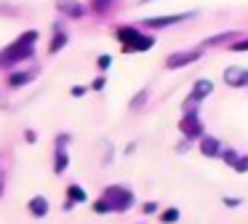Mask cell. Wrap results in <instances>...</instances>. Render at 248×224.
Returning <instances> with one entry per match:
<instances>
[{
    "label": "cell",
    "instance_id": "15",
    "mask_svg": "<svg viewBox=\"0 0 248 224\" xmlns=\"http://www.w3.org/2000/svg\"><path fill=\"white\" fill-rule=\"evenodd\" d=\"M64 46H67V35L54 27V37H51V43H48V53H59Z\"/></svg>",
    "mask_w": 248,
    "mask_h": 224
},
{
    "label": "cell",
    "instance_id": "28",
    "mask_svg": "<svg viewBox=\"0 0 248 224\" xmlns=\"http://www.w3.org/2000/svg\"><path fill=\"white\" fill-rule=\"evenodd\" d=\"M141 211H144V213H155L157 211V203H152V200L144 203V206H141Z\"/></svg>",
    "mask_w": 248,
    "mask_h": 224
},
{
    "label": "cell",
    "instance_id": "8",
    "mask_svg": "<svg viewBox=\"0 0 248 224\" xmlns=\"http://www.w3.org/2000/svg\"><path fill=\"white\" fill-rule=\"evenodd\" d=\"M224 83L232 88H246L248 85V69L246 67H227L224 69Z\"/></svg>",
    "mask_w": 248,
    "mask_h": 224
},
{
    "label": "cell",
    "instance_id": "4",
    "mask_svg": "<svg viewBox=\"0 0 248 224\" xmlns=\"http://www.w3.org/2000/svg\"><path fill=\"white\" fill-rule=\"evenodd\" d=\"M179 131H182L187 139H203V123H200L198 112H189V115H184L182 123H179Z\"/></svg>",
    "mask_w": 248,
    "mask_h": 224
},
{
    "label": "cell",
    "instance_id": "30",
    "mask_svg": "<svg viewBox=\"0 0 248 224\" xmlns=\"http://www.w3.org/2000/svg\"><path fill=\"white\" fill-rule=\"evenodd\" d=\"M24 139H27V142H35V139H38V133H35V131H24Z\"/></svg>",
    "mask_w": 248,
    "mask_h": 224
},
{
    "label": "cell",
    "instance_id": "6",
    "mask_svg": "<svg viewBox=\"0 0 248 224\" xmlns=\"http://www.w3.org/2000/svg\"><path fill=\"white\" fill-rule=\"evenodd\" d=\"M200 59V48H195V51H176L171 53V56L166 59V67L168 69H179V67H187V64L198 62Z\"/></svg>",
    "mask_w": 248,
    "mask_h": 224
},
{
    "label": "cell",
    "instance_id": "2",
    "mask_svg": "<svg viewBox=\"0 0 248 224\" xmlns=\"http://www.w3.org/2000/svg\"><path fill=\"white\" fill-rule=\"evenodd\" d=\"M104 200L109 203V208L112 211H128L131 206H134V192L128 190V187H120V184H109L107 190H104Z\"/></svg>",
    "mask_w": 248,
    "mask_h": 224
},
{
    "label": "cell",
    "instance_id": "21",
    "mask_svg": "<svg viewBox=\"0 0 248 224\" xmlns=\"http://www.w3.org/2000/svg\"><path fill=\"white\" fill-rule=\"evenodd\" d=\"M93 211H96V213H109L112 208H109V203L104 200V197H99V200L93 203Z\"/></svg>",
    "mask_w": 248,
    "mask_h": 224
},
{
    "label": "cell",
    "instance_id": "18",
    "mask_svg": "<svg viewBox=\"0 0 248 224\" xmlns=\"http://www.w3.org/2000/svg\"><path fill=\"white\" fill-rule=\"evenodd\" d=\"M179 216H182V213H179V208H166V211L160 213V222L163 224H173V222H179Z\"/></svg>",
    "mask_w": 248,
    "mask_h": 224
},
{
    "label": "cell",
    "instance_id": "11",
    "mask_svg": "<svg viewBox=\"0 0 248 224\" xmlns=\"http://www.w3.org/2000/svg\"><path fill=\"white\" fill-rule=\"evenodd\" d=\"M152 46H155V37L141 35V37H136L134 43H128V46H120V48H123V53H134V51H150Z\"/></svg>",
    "mask_w": 248,
    "mask_h": 224
},
{
    "label": "cell",
    "instance_id": "12",
    "mask_svg": "<svg viewBox=\"0 0 248 224\" xmlns=\"http://www.w3.org/2000/svg\"><path fill=\"white\" fill-rule=\"evenodd\" d=\"M27 208H30V213H32V216L43 219L46 213H48V200H46L43 195H35V197H30Z\"/></svg>",
    "mask_w": 248,
    "mask_h": 224
},
{
    "label": "cell",
    "instance_id": "22",
    "mask_svg": "<svg viewBox=\"0 0 248 224\" xmlns=\"http://www.w3.org/2000/svg\"><path fill=\"white\" fill-rule=\"evenodd\" d=\"M144 99H147V88H144V91H139V94L134 96V101H131V110H139V107L144 104Z\"/></svg>",
    "mask_w": 248,
    "mask_h": 224
},
{
    "label": "cell",
    "instance_id": "13",
    "mask_svg": "<svg viewBox=\"0 0 248 224\" xmlns=\"http://www.w3.org/2000/svg\"><path fill=\"white\" fill-rule=\"evenodd\" d=\"M189 94L205 101V96L214 94V83H211V80H205V78H200V80H195V85H192V91H189Z\"/></svg>",
    "mask_w": 248,
    "mask_h": 224
},
{
    "label": "cell",
    "instance_id": "5",
    "mask_svg": "<svg viewBox=\"0 0 248 224\" xmlns=\"http://www.w3.org/2000/svg\"><path fill=\"white\" fill-rule=\"evenodd\" d=\"M195 11H189V14H171V16H155V19H144L141 21V27H150V30H160V27H171V24H179V21L184 19H192Z\"/></svg>",
    "mask_w": 248,
    "mask_h": 224
},
{
    "label": "cell",
    "instance_id": "24",
    "mask_svg": "<svg viewBox=\"0 0 248 224\" xmlns=\"http://www.w3.org/2000/svg\"><path fill=\"white\" fill-rule=\"evenodd\" d=\"M221 203H224L227 208H237L243 200H240V197H227V195H224V197H221Z\"/></svg>",
    "mask_w": 248,
    "mask_h": 224
},
{
    "label": "cell",
    "instance_id": "7",
    "mask_svg": "<svg viewBox=\"0 0 248 224\" xmlns=\"http://www.w3.org/2000/svg\"><path fill=\"white\" fill-rule=\"evenodd\" d=\"M54 5L62 16H70V19H83L86 16V5L78 3V0H54Z\"/></svg>",
    "mask_w": 248,
    "mask_h": 224
},
{
    "label": "cell",
    "instance_id": "3",
    "mask_svg": "<svg viewBox=\"0 0 248 224\" xmlns=\"http://www.w3.org/2000/svg\"><path fill=\"white\" fill-rule=\"evenodd\" d=\"M67 142H70V136H67V133H59V139H56V149H54V174H64L67 165H70Z\"/></svg>",
    "mask_w": 248,
    "mask_h": 224
},
{
    "label": "cell",
    "instance_id": "9",
    "mask_svg": "<svg viewBox=\"0 0 248 224\" xmlns=\"http://www.w3.org/2000/svg\"><path fill=\"white\" fill-rule=\"evenodd\" d=\"M200 152H203L205 158H219L221 155V142L216 136H208V133H205V136L200 139Z\"/></svg>",
    "mask_w": 248,
    "mask_h": 224
},
{
    "label": "cell",
    "instance_id": "16",
    "mask_svg": "<svg viewBox=\"0 0 248 224\" xmlns=\"http://www.w3.org/2000/svg\"><path fill=\"white\" fill-rule=\"evenodd\" d=\"M67 200L72 203H86V190L80 184H70L67 187Z\"/></svg>",
    "mask_w": 248,
    "mask_h": 224
},
{
    "label": "cell",
    "instance_id": "19",
    "mask_svg": "<svg viewBox=\"0 0 248 224\" xmlns=\"http://www.w3.org/2000/svg\"><path fill=\"white\" fill-rule=\"evenodd\" d=\"M115 3H118V0H93V3H91V5H93V11H96V14H99V16H102V14H107V11H109V8H112V5H115Z\"/></svg>",
    "mask_w": 248,
    "mask_h": 224
},
{
    "label": "cell",
    "instance_id": "14",
    "mask_svg": "<svg viewBox=\"0 0 248 224\" xmlns=\"http://www.w3.org/2000/svg\"><path fill=\"white\" fill-rule=\"evenodd\" d=\"M30 80H35V72H11L8 75V88H22Z\"/></svg>",
    "mask_w": 248,
    "mask_h": 224
},
{
    "label": "cell",
    "instance_id": "25",
    "mask_svg": "<svg viewBox=\"0 0 248 224\" xmlns=\"http://www.w3.org/2000/svg\"><path fill=\"white\" fill-rule=\"evenodd\" d=\"M104 85H107V78H104V75H99V78L91 83V88H93V91H102Z\"/></svg>",
    "mask_w": 248,
    "mask_h": 224
},
{
    "label": "cell",
    "instance_id": "10",
    "mask_svg": "<svg viewBox=\"0 0 248 224\" xmlns=\"http://www.w3.org/2000/svg\"><path fill=\"white\" fill-rule=\"evenodd\" d=\"M115 37H118L120 46H128L136 37H141V30L139 27H118V30H115Z\"/></svg>",
    "mask_w": 248,
    "mask_h": 224
},
{
    "label": "cell",
    "instance_id": "1",
    "mask_svg": "<svg viewBox=\"0 0 248 224\" xmlns=\"http://www.w3.org/2000/svg\"><path fill=\"white\" fill-rule=\"evenodd\" d=\"M38 37H40V35H38V30H27V32H22V35H19L16 40L11 43V46L0 51V69L14 67V64L24 62V59H32Z\"/></svg>",
    "mask_w": 248,
    "mask_h": 224
},
{
    "label": "cell",
    "instance_id": "27",
    "mask_svg": "<svg viewBox=\"0 0 248 224\" xmlns=\"http://www.w3.org/2000/svg\"><path fill=\"white\" fill-rule=\"evenodd\" d=\"M109 64H112V56H109V53H102V56H99V67L107 69Z\"/></svg>",
    "mask_w": 248,
    "mask_h": 224
},
{
    "label": "cell",
    "instance_id": "23",
    "mask_svg": "<svg viewBox=\"0 0 248 224\" xmlns=\"http://www.w3.org/2000/svg\"><path fill=\"white\" fill-rule=\"evenodd\" d=\"M230 51H248V37H243V40L230 43Z\"/></svg>",
    "mask_w": 248,
    "mask_h": 224
},
{
    "label": "cell",
    "instance_id": "20",
    "mask_svg": "<svg viewBox=\"0 0 248 224\" xmlns=\"http://www.w3.org/2000/svg\"><path fill=\"white\" fill-rule=\"evenodd\" d=\"M221 160H224L227 165H232V168H235V163L240 160V155H237L232 147H227V149H221Z\"/></svg>",
    "mask_w": 248,
    "mask_h": 224
},
{
    "label": "cell",
    "instance_id": "31",
    "mask_svg": "<svg viewBox=\"0 0 248 224\" xmlns=\"http://www.w3.org/2000/svg\"><path fill=\"white\" fill-rule=\"evenodd\" d=\"M0 195H3V184H0Z\"/></svg>",
    "mask_w": 248,
    "mask_h": 224
},
{
    "label": "cell",
    "instance_id": "29",
    "mask_svg": "<svg viewBox=\"0 0 248 224\" xmlns=\"http://www.w3.org/2000/svg\"><path fill=\"white\" fill-rule=\"evenodd\" d=\"M70 94H72V96H83V94H86V88H83V85H72Z\"/></svg>",
    "mask_w": 248,
    "mask_h": 224
},
{
    "label": "cell",
    "instance_id": "26",
    "mask_svg": "<svg viewBox=\"0 0 248 224\" xmlns=\"http://www.w3.org/2000/svg\"><path fill=\"white\" fill-rule=\"evenodd\" d=\"M235 171H237V174H246V171H248V158H240V160H237V163H235Z\"/></svg>",
    "mask_w": 248,
    "mask_h": 224
},
{
    "label": "cell",
    "instance_id": "17",
    "mask_svg": "<svg viewBox=\"0 0 248 224\" xmlns=\"http://www.w3.org/2000/svg\"><path fill=\"white\" fill-rule=\"evenodd\" d=\"M232 37H240V32H221V35H216V37H211V40H205L203 48H205V46H219V43H230Z\"/></svg>",
    "mask_w": 248,
    "mask_h": 224
}]
</instances>
